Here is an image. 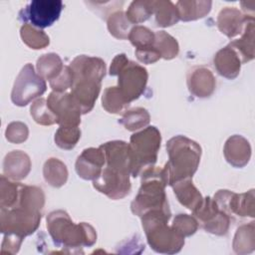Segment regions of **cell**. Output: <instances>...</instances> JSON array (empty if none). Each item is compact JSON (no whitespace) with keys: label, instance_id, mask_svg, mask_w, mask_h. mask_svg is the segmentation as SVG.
I'll return each mask as SVG.
<instances>
[{"label":"cell","instance_id":"obj_1","mask_svg":"<svg viewBox=\"0 0 255 255\" xmlns=\"http://www.w3.org/2000/svg\"><path fill=\"white\" fill-rule=\"evenodd\" d=\"M166 150L168 161L162 167L166 185L192 178L200 162V145L184 135H175L167 141Z\"/></svg>","mask_w":255,"mask_h":255},{"label":"cell","instance_id":"obj_2","mask_svg":"<svg viewBox=\"0 0 255 255\" xmlns=\"http://www.w3.org/2000/svg\"><path fill=\"white\" fill-rule=\"evenodd\" d=\"M47 229L57 247L68 249L90 247L97 241V232L91 224L74 223L64 210H54L48 214Z\"/></svg>","mask_w":255,"mask_h":255},{"label":"cell","instance_id":"obj_3","mask_svg":"<svg viewBox=\"0 0 255 255\" xmlns=\"http://www.w3.org/2000/svg\"><path fill=\"white\" fill-rule=\"evenodd\" d=\"M170 210H150L140 216L143 231L150 248L161 254L178 253L184 245V237L178 234L171 225Z\"/></svg>","mask_w":255,"mask_h":255},{"label":"cell","instance_id":"obj_4","mask_svg":"<svg viewBox=\"0 0 255 255\" xmlns=\"http://www.w3.org/2000/svg\"><path fill=\"white\" fill-rule=\"evenodd\" d=\"M140 175V187L130 203L131 212L140 217L150 210H170L165 194L166 182L162 168L153 165L144 169Z\"/></svg>","mask_w":255,"mask_h":255},{"label":"cell","instance_id":"obj_5","mask_svg":"<svg viewBox=\"0 0 255 255\" xmlns=\"http://www.w3.org/2000/svg\"><path fill=\"white\" fill-rule=\"evenodd\" d=\"M110 75L119 77L117 87L129 104L143 94L148 80L146 69L129 61L126 54H119L114 58Z\"/></svg>","mask_w":255,"mask_h":255},{"label":"cell","instance_id":"obj_6","mask_svg":"<svg viewBox=\"0 0 255 255\" xmlns=\"http://www.w3.org/2000/svg\"><path fill=\"white\" fill-rule=\"evenodd\" d=\"M160 142V132L153 126L146 127L130 136L129 146L133 154V170L131 175L133 177L140 175L144 169L155 164Z\"/></svg>","mask_w":255,"mask_h":255},{"label":"cell","instance_id":"obj_7","mask_svg":"<svg viewBox=\"0 0 255 255\" xmlns=\"http://www.w3.org/2000/svg\"><path fill=\"white\" fill-rule=\"evenodd\" d=\"M47 89L45 80L35 72L32 64H26L18 74L11 93L14 105L24 107L42 96Z\"/></svg>","mask_w":255,"mask_h":255},{"label":"cell","instance_id":"obj_8","mask_svg":"<svg viewBox=\"0 0 255 255\" xmlns=\"http://www.w3.org/2000/svg\"><path fill=\"white\" fill-rule=\"evenodd\" d=\"M41 218L42 212L30 211L19 206L1 208L0 229L3 234L15 233L25 238L37 230Z\"/></svg>","mask_w":255,"mask_h":255},{"label":"cell","instance_id":"obj_9","mask_svg":"<svg viewBox=\"0 0 255 255\" xmlns=\"http://www.w3.org/2000/svg\"><path fill=\"white\" fill-rule=\"evenodd\" d=\"M63 2L60 0H34L19 12V19L43 29L53 25L60 17Z\"/></svg>","mask_w":255,"mask_h":255},{"label":"cell","instance_id":"obj_10","mask_svg":"<svg viewBox=\"0 0 255 255\" xmlns=\"http://www.w3.org/2000/svg\"><path fill=\"white\" fill-rule=\"evenodd\" d=\"M213 200L218 208L229 216L235 214L241 217H254V189L240 194L220 189L214 194Z\"/></svg>","mask_w":255,"mask_h":255},{"label":"cell","instance_id":"obj_11","mask_svg":"<svg viewBox=\"0 0 255 255\" xmlns=\"http://www.w3.org/2000/svg\"><path fill=\"white\" fill-rule=\"evenodd\" d=\"M48 106L56 115L60 127H79L81 124L82 110L71 93H50Z\"/></svg>","mask_w":255,"mask_h":255},{"label":"cell","instance_id":"obj_12","mask_svg":"<svg viewBox=\"0 0 255 255\" xmlns=\"http://www.w3.org/2000/svg\"><path fill=\"white\" fill-rule=\"evenodd\" d=\"M94 187L109 198L117 200L127 196L131 188L129 174L108 166L102 169L101 174L93 180Z\"/></svg>","mask_w":255,"mask_h":255},{"label":"cell","instance_id":"obj_13","mask_svg":"<svg viewBox=\"0 0 255 255\" xmlns=\"http://www.w3.org/2000/svg\"><path fill=\"white\" fill-rule=\"evenodd\" d=\"M100 147L105 153L106 166L131 175L133 154L129 143L124 140H112L103 143Z\"/></svg>","mask_w":255,"mask_h":255},{"label":"cell","instance_id":"obj_14","mask_svg":"<svg viewBox=\"0 0 255 255\" xmlns=\"http://www.w3.org/2000/svg\"><path fill=\"white\" fill-rule=\"evenodd\" d=\"M74 83L81 81L101 83L106 76V63L98 57L77 56L70 64Z\"/></svg>","mask_w":255,"mask_h":255},{"label":"cell","instance_id":"obj_15","mask_svg":"<svg viewBox=\"0 0 255 255\" xmlns=\"http://www.w3.org/2000/svg\"><path fill=\"white\" fill-rule=\"evenodd\" d=\"M106 164V157L101 147H89L82 151L76 160L78 175L86 180L96 179Z\"/></svg>","mask_w":255,"mask_h":255},{"label":"cell","instance_id":"obj_16","mask_svg":"<svg viewBox=\"0 0 255 255\" xmlns=\"http://www.w3.org/2000/svg\"><path fill=\"white\" fill-rule=\"evenodd\" d=\"M189 92L197 98L210 97L216 88V79L212 72L203 66L194 67L187 75Z\"/></svg>","mask_w":255,"mask_h":255},{"label":"cell","instance_id":"obj_17","mask_svg":"<svg viewBox=\"0 0 255 255\" xmlns=\"http://www.w3.org/2000/svg\"><path fill=\"white\" fill-rule=\"evenodd\" d=\"M251 19L254 17L244 15L235 7H225L217 16V27L226 37L233 38L243 32L246 23Z\"/></svg>","mask_w":255,"mask_h":255},{"label":"cell","instance_id":"obj_18","mask_svg":"<svg viewBox=\"0 0 255 255\" xmlns=\"http://www.w3.org/2000/svg\"><path fill=\"white\" fill-rule=\"evenodd\" d=\"M224 157L234 167L245 166L251 157V145L249 141L239 134L231 135L223 148Z\"/></svg>","mask_w":255,"mask_h":255},{"label":"cell","instance_id":"obj_19","mask_svg":"<svg viewBox=\"0 0 255 255\" xmlns=\"http://www.w3.org/2000/svg\"><path fill=\"white\" fill-rule=\"evenodd\" d=\"M31 159L22 150L8 152L3 160V174L13 181L24 179L31 170Z\"/></svg>","mask_w":255,"mask_h":255},{"label":"cell","instance_id":"obj_20","mask_svg":"<svg viewBox=\"0 0 255 255\" xmlns=\"http://www.w3.org/2000/svg\"><path fill=\"white\" fill-rule=\"evenodd\" d=\"M213 64L220 76L233 80L239 75L242 63L238 54L227 45L215 54Z\"/></svg>","mask_w":255,"mask_h":255},{"label":"cell","instance_id":"obj_21","mask_svg":"<svg viewBox=\"0 0 255 255\" xmlns=\"http://www.w3.org/2000/svg\"><path fill=\"white\" fill-rule=\"evenodd\" d=\"M71 90L72 96L81 107L82 114H87L90 113L95 106L101 91V83L88 81L75 82Z\"/></svg>","mask_w":255,"mask_h":255},{"label":"cell","instance_id":"obj_22","mask_svg":"<svg viewBox=\"0 0 255 255\" xmlns=\"http://www.w3.org/2000/svg\"><path fill=\"white\" fill-rule=\"evenodd\" d=\"M177 200L184 207L193 211L203 200V196L192 182V178H184L170 185Z\"/></svg>","mask_w":255,"mask_h":255},{"label":"cell","instance_id":"obj_23","mask_svg":"<svg viewBox=\"0 0 255 255\" xmlns=\"http://www.w3.org/2000/svg\"><path fill=\"white\" fill-rule=\"evenodd\" d=\"M254 19H251L246 23L241 38L228 44L238 54L242 64L254 59Z\"/></svg>","mask_w":255,"mask_h":255},{"label":"cell","instance_id":"obj_24","mask_svg":"<svg viewBox=\"0 0 255 255\" xmlns=\"http://www.w3.org/2000/svg\"><path fill=\"white\" fill-rule=\"evenodd\" d=\"M211 1H193V0H180L177 1L175 6L178 12L179 20L193 21L203 18L211 9Z\"/></svg>","mask_w":255,"mask_h":255},{"label":"cell","instance_id":"obj_25","mask_svg":"<svg viewBox=\"0 0 255 255\" xmlns=\"http://www.w3.org/2000/svg\"><path fill=\"white\" fill-rule=\"evenodd\" d=\"M45 204V194L38 186L21 184L19 198L16 206L24 209L41 212Z\"/></svg>","mask_w":255,"mask_h":255},{"label":"cell","instance_id":"obj_26","mask_svg":"<svg viewBox=\"0 0 255 255\" xmlns=\"http://www.w3.org/2000/svg\"><path fill=\"white\" fill-rule=\"evenodd\" d=\"M68 168L60 159L51 157L44 163L43 176L45 181L51 186L56 188L63 186L68 180Z\"/></svg>","mask_w":255,"mask_h":255},{"label":"cell","instance_id":"obj_27","mask_svg":"<svg viewBox=\"0 0 255 255\" xmlns=\"http://www.w3.org/2000/svg\"><path fill=\"white\" fill-rule=\"evenodd\" d=\"M233 250L236 254L245 255L252 253L255 249V225L254 222L243 224L236 230L234 235Z\"/></svg>","mask_w":255,"mask_h":255},{"label":"cell","instance_id":"obj_28","mask_svg":"<svg viewBox=\"0 0 255 255\" xmlns=\"http://www.w3.org/2000/svg\"><path fill=\"white\" fill-rule=\"evenodd\" d=\"M64 67L60 56L56 53L44 54L36 63L38 75L49 82L55 79L63 71Z\"/></svg>","mask_w":255,"mask_h":255},{"label":"cell","instance_id":"obj_29","mask_svg":"<svg viewBox=\"0 0 255 255\" xmlns=\"http://www.w3.org/2000/svg\"><path fill=\"white\" fill-rule=\"evenodd\" d=\"M153 14L157 26L169 27L179 21L176 6L168 0L153 1Z\"/></svg>","mask_w":255,"mask_h":255},{"label":"cell","instance_id":"obj_30","mask_svg":"<svg viewBox=\"0 0 255 255\" xmlns=\"http://www.w3.org/2000/svg\"><path fill=\"white\" fill-rule=\"evenodd\" d=\"M150 122L149 113L143 108H134L126 111L123 117L119 120V124L123 125L126 129L135 131L145 128Z\"/></svg>","mask_w":255,"mask_h":255},{"label":"cell","instance_id":"obj_31","mask_svg":"<svg viewBox=\"0 0 255 255\" xmlns=\"http://www.w3.org/2000/svg\"><path fill=\"white\" fill-rule=\"evenodd\" d=\"M102 106L110 114H120L129 106V103L118 87H109L104 91Z\"/></svg>","mask_w":255,"mask_h":255},{"label":"cell","instance_id":"obj_32","mask_svg":"<svg viewBox=\"0 0 255 255\" xmlns=\"http://www.w3.org/2000/svg\"><path fill=\"white\" fill-rule=\"evenodd\" d=\"M153 47L165 60H171L178 55L179 46L175 38L165 31H157L154 33Z\"/></svg>","mask_w":255,"mask_h":255},{"label":"cell","instance_id":"obj_33","mask_svg":"<svg viewBox=\"0 0 255 255\" xmlns=\"http://www.w3.org/2000/svg\"><path fill=\"white\" fill-rule=\"evenodd\" d=\"M22 41L31 49L40 50L47 47L50 43L49 36L41 29L30 24H24L20 29Z\"/></svg>","mask_w":255,"mask_h":255},{"label":"cell","instance_id":"obj_34","mask_svg":"<svg viewBox=\"0 0 255 255\" xmlns=\"http://www.w3.org/2000/svg\"><path fill=\"white\" fill-rule=\"evenodd\" d=\"M21 183H17L4 174L1 175L0 181V207L1 208H12L15 207L20 192Z\"/></svg>","mask_w":255,"mask_h":255},{"label":"cell","instance_id":"obj_35","mask_svg":"<svg viewBox=\"0 0 255 255\" xmlns=\"http://www.w3.org/2000/svg\"><path fill=\"white\" fill-rule=\"evenodd\" d=\"M151 14H153L152 0L132 1L126 12V16L131 24L142 23L146 21Z\"/></svg>","mask_w":255,"mask_h":255},{"label":"cell","instance_id":"obj_36","mask_svg":"<svg viewBox=\"0 0 255 255\" xmlns=\"http://www.w3.org/2000/svg\"><path fill=\"white\" fill-rule=\"evenodd\" d=\"M107 24L111 35L121 40L128 39L132 25L123 11H117L111 14L107 20Z\"/></svg>","mask_w":255,"mask_h":255},{"label":"cell","instance_id":"obj_37","mask_svg":"<svg viewBox=\"0 0 255 255\" xmlns=\"http://www.w3.org/2000/svg\"><path fill=\"white\" fill-rule=\"evenodd\" d=\"M30 114L33 120L42 126H52L58 123L56 115L51 111L48 102L44 98L37 99L30 108Z\"/></svg>","mask_w":255,"mask_h":255},{"label":"cell","instance_id":"obj_38","mask_svg":"<svg viewBox=\"0 0 255 255\" xmlns=\"http://www.w3.org/2000/svg\"><path fill=\"white\" fill-rule=\"evenodd\" d=\"M81 137L79 127H60L55 132V143L62 149L70 150L76 146Z\"/></svg>","mask_w":255,"mask_h":255},{"label":"cell","instance_id":"obj_39","mask_svg":"<svg viewBox=\"0 0 255 255\" xmlns=\"http://www.w3.org/2000/svg\"><path fill=\"white\" fill-rule=\"evenodd\" d=\"M128 39L135 47V49H142L153 46L154 33L147 27L136 25L131 28Z\"/></svg>","mask_w":255,"mask_h":255},{"label":"cell","instance_id":"obj_40","mask_svg":"<svg viewBox=\"0 0 255 255\" xmlns=\"http://www.w3.org/2000/svg\"><path fill=\"white\" fill-rule=\"evenodd\" d=\"M171 227L178 234H180L181 236H183L185 238V237L193 235L197 231L199 224L195 217L185 214V213H180V214H177L173 218Z\"/></svg>","mask_w":255,"mask_h":255},{"label":"cell","instance_id":"obj_41","mask_svg":"<svg viewBox=\"0 0 255 255\" xmlns=\"http://www.w3.org/2000/svg\"><path fill=\"white\" fill-rule=\"evenodd\" d=\"M29 135V128L22 122H12L7 126L5 130L6 139L12 143H22Z\"/></svg>","mask_w":255,"mask_h":255},{"label":"cell","instance_id":"obj_42","mask_svg":"<svg viewBox=\"0 0 255 255\" xmlns=\"http://www.w3.org/2000/svg\"><path fill=\"white\" fill-rule=\"evenodd\" d=\"M74 83L73 73L70 66H65L63 71L52 81L49 82L50 87L54 92L63 93L68 89H71Z\"/></svg>","mask_w":255,"mask_h":255},{"label":"cell","instance_id":"obj_43","mask_svg":"<svg viewBox=\"0 0 255 255\" xmlns=\"http://www.w3.org/2000/svg\"><path fill=\"white\" fill-rule=\"evenodd\" d=\"M23 239L24 237L15 233L4 234V238L1 245V254H16L21 247Z\"/></svg>","mask_w":255,"mask_h":255},{"label":"cell","instance_id":"obj_44","mask_svg":"<svg viewBox=\"0 0 255 255\" xmlns=\"http://www.w3.org/2000/svg\"><path fill=\"white\" fill-rule=\"evenodd\" d=\"M134 53H135L137 60L140 63L147 64V65L153 64L161 58L160 54L157 52V50L153 46L147 47V48H142V49H135Z\"/></svg>","mask_w":255,"mask_h":255}]
</instances>
